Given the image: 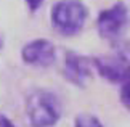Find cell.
I'll return each instance as SVG.
<instances>
[{
	"label": "cell",
	"mask_w": 130,
	"mask_h": 127,
	"mask_svg": "<svg viewBox=\"0 0 130 127\" xmlns=\"http://www.w3.org/2000/svg\"><path fill=\"white\" fill-rule=\"evenodd\" d=\"M121 89H119V98H121V103L124 105L128 113H130V63L127 66V71L124 74L122 80L119 82Z\"/></svg>",
	"instance_id": "52a82bcc"
},
{
	"label": "cell",
	"mask_w": 130,
	"mask_h": 127,
	"mask_svg": "<svg viewBox=\"0 0 130 127\" xmlns=\"http://www.w3.org/2000/svg\"><path fill=\"white\" fill-rule=\"evenodd\" d=\"M0 127H16L5 114H0Z\"/></svg>",
	"instance_id": "30bf717a"
},
{
	"label": "cell",
	"mask_w": 130,
	"mask_h": 127,
	"mask_svg": "<svg viewBox=\"0 0 130 127\" xmlns=\"http://www.w3.org/2000/svg\"><path fill=\"white\" fill-rule=\"evenodd\" d=\"M3 47V37H2V34H0V48Z\"/></svg>",
	"instance_id": "8fae6325"
},
{
	"label": "cell",
	"mask_w": 130,
	"mask_h": 127,
	"mask_svg": "<svg viewBox=\"0 0 130 127\" xmlns=\"http://www.w3.org/2000/svg\"><path fill=\"white\" fill-rule=\"evenodd\" d=\"M74 127H104V125L96 116L90 113H82L74 121Z\"/></svg>",
	"instance_id": "ba28073f"
},
{
	"label": "cell",
	"mask_w": 130,
	"mask_h": 127,
	"mask_svg": "<svg viewBox=\"0 0 130 127\" xmlns=\"http://www.w3.org/2000/svg\"><path fill=\"white\" fill-rule=\"evenodd\" d=\"M24 2H26L27 8H29V10H31V11L34 13V11H37V10L42 7L45 0H24Z\"/></svg>",
	"instance_id": "9c48e42d"
},
{
	"label": "cell",
	"mask_w": 130,
	"mask_h": 127,
	"mask_svg": "<svg viewBox=\"0 0 130 127\" xmlns=\"http://www.w3.org/2000/svg\"><path fill=\"white\" fill-rule=\"evenodd\" d=\"M63 74L66 80L74 84L76 87H85L88 80L93 77V64L92 58L79 55L76 52H68L64 57Z\"/></svg>",
	"instance_id": "277c9868"
},
{
	"label": "cell",
	"mask_w": 130,
	"mask_h": 127,
	"mask_svg": "<svg viewBox=\"0 0 130 127\" xmlns=\"http://www.w3.org/2000/svg\"><path fill=\"white\" fill-rule=\"evenodd\" d=\"M21 58L26 64L37 68H50L56 60V48L47 39H34L23 47Z\"/></svg>",
	"instance_id": "5b68a950"
},
{
	"label": "cell",
	"mask_w": 130,
	"mask_h": 127,
	"mask_svg": "<svg viewBox=\"0 0 130 127\" xmlns=\"http://www.w3.org/2000/svg\"><path fill=\"white\" fill-rule=\"evenodd\" d=\"M26 114L32 127H53L61 119L63 105L56 93L37 89L26 100Z\"/></svg>",
	"instance_id": "6da1fadb"
},
{
	"label": "cell",
	"mask_w": 130,
	"mask_h": 127,
	"mask_svg": "<svg viewBox=\"0 0 130 127\" xmlns=\"http://www.w3.org/2000/svg\"><path fill=\"white\" fill-rule=\"evenodd\" d=\"M88 18V8L80 0H59L52 7L50 19L53 29L58 34L72 37L85 26Z\"/></svg>",
	"instance_id": "7a4b0ae2"
},
{
	"label": "cell",
	"mask_w": 130,
	"mask_h": 127,
	"mask_svg": "<svg viewBox=\"0 0 130 127\" xmlns=\"http://www.w3.org/2000/svg\"><path fill=\"white\" fill-rule=\"evenodd\" d=\"M130 19L128 8L124 2H116L109 8L100 11L96 18V31L100 37L104 40H116L125 31Z\"/></svg>",
	"instance_id": "3957f363"
},
{
	"label": "cell",
	"mask_w": 130,
	"mask_h": 127,
	"mask_svg": "<svg viewBox=\"0 0 130 127\" xmlns=\"http://www.w3.org/2000/svg\"><path fill=\"white\" fill-rule=\"evenodd\" d=\"M128 60L122 53H111V55H101V57L92 58L93 71H96L98 76H101L104 80L112 84H119L124 77L128 66Z\"/></svg>",
	"instance_id": "8992f818"
}]
</instances>
